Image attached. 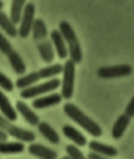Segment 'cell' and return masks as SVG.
Returning a JSON list of instances; mask_svg holds the SVG:
<instances>
[{"instance_id": "6da1fadb", "label": "cell", "mask_w": 134, "mask_h": 159, "mask_svg": "<svg viewBox=\"0 0 134 159\" xmlns=\"http://www.w3.org/2000/svg\"><path fill=\"white\" fill-rule=\"evenodd\" d=\"M63 111L67 116H69L77 125H80L83 129H86L90 135H93L95 138H99L102 135V128L100 127V125L97 122H95L93 119H90L86 113L82 112L74 103L67 102L63 107Z\"/></svg>"}, {"instance_id": "7a4b0ae2", "label": "cell", "mask_w": 134, "mask_h": 159, "mask_svg": "<svg viewBox=\"0 0 134 159\" xmlns=\"http://www.w3.org/2000/svg\"><path fill=\"white\" fill-rule=\"evenodd\" d=\"M63 37V39L65 40V44H68V52L70 58L75 64L82 62V49H81L80 40L77 38V34L75 32L73 26L68 23L67 20H62L60 23V30H58Z\"/></svg>"}, {"instance_id": "3957f363", "label": "cell", "mask_w": 134, "mask_h": 159, "mask_svg": "<svg viewBox=\"0 0 134 159\" xmlns=\"http://www.w3.org/2000/svg\"><path fill=\"white\" fill-rule=\"evenodd\" d=\"M0 128L6 133L7 135H11L12 138L19 140L21 143H32L36 139V135L34 132L16 126V125H13L12 121L4 118L1 114H0Z\"/></svg>"}, {"instance_id": "277c9868", "label": "cell", "mask_w": 134, "mask_h": 159, "mask_svg": "<svg viewBox=\"0 0 134 159\" xmlns=\"http://www.w3.org/2000/svg\"><path fill=\"white\" fill-rule=\"evenodd\" d=\"M75 74H76V64L71 60H67L63 64V81H62V92H60L63 99L70 100L74 95Z\"/></svg>"}, {"instance_id": "5b68a950", "label": "cell", "mask_w": 134, "mask_h": 159, "mask_svg": "<svg viewBox=\"0 0 134 159\" xmlns=\"http://www.w3.org/2000/svg\"><path fill=\"white\" fill-rule=\"evenodd\" d=\"M60 82L58 79H51L47 81V82L40 83V84H34V86L29 87L26 89H23L20 92V96L23 99H32L34 96H39V95H43V94L54 92L60 87Z\"/></svg>"}, {"instance_id": "8992f818", "label": "cell", "mask_w": 134, "mask_h": 159, "mask_svg": "<svg viewBox=\"0 0 134 159\" xmlns=\"http://www.w3.org/2000/svg\"><path fill=\"white\" fill-rule=\"evenodd\" d=\"M34 12H36L34 4V2H27L24 7L21 20H20V27L18 29V34L21 38H27L30 36L34 21Z\"/></svg>"}, {"instance_id": "52a82bcc", "label": "cell", "mask_w": 134, "mask_h": 159, "mask_svg": "<svg viewBox=\"0 0 134 159\" xmlns=\"http://www.w3.org/2000/svg\"><path fill=\"white\" fill-rule=\"evenodd\" d=\"M133 73V68L129 64H118V66H101L97 69V76L101 79H118L126 77Z\"/></svg>"}, {"instance_id": "ba28073f", "label": "cell", "mask_w": 134, "mask_h": 159, "mask_svg": "<svg viewBox=\"0 0 134 159\" xmlns=\"http://www.w3.org/2000/svg\"><path fill=\"white\" fill-rule=\"evenodd\" d=\"M88 147L89 150L93 153H96L101 157H107V158H113L115 156H118V150L115 148L114 146L107 145V144H103L100 143L97 140H90L88 143Z\"/></svg>"}, {"instance_id": "9c48e42d", "label": "cell", "mask_w": 134, "mask_h": 159, "mask_svg": "<svg viewBox=\"0 0 134 159\" xmlns=\"http://www.w3.org/2000/svg\"><path fill=\"white\" fill-rule=\"evenodd\" d=\"M27 150H29V152L31 153L32 156H34V157H37V158H39V159H57L58 158V154H57V152H56L55 150L42 145V144H30Z\"/></svg>"}, {"instance_id": "30bf717a", "label": "cell", "mask_w": 134, "mask_h": 159, "mask_svg": "<svg viewBox=\"0 0 134 159\" xmlns=\"http://www.w3.org/2000/svg\"><path fill=\"white\" fill-rule=\"evenodd\" d=\"M16 111L19 113L20 115L24 118V120H25L26 122H29L31 126H37L40 122L38 115H37L30 107L27 106L25 102H23V101H20V100L17 101V103H16Z\"/></svg>"}, {"instance_id": "8fae6325", "label": "cell", "mask_w": 134, "mask_h": 159, "mask_svg": "<svg viewBox=\"0 0 134 159\" xmlns=\"http://www.w3.org/2000/svg\"><path fill=\"white\" fill-rule=\"evenodd\" d=\"M62 95L58 93H51L47 95V96H43V98H38V99H34L32 101V106L36 109H44V108H49V107H54L56 105H58L60 101H62Z\"/></svg>"}, {"instance_id": "7c38bea8", "label": "cell", "mask_w": 134, "mask_h": 159, "mask_svg": "<svg viewBox=\"0 0 134 159\" xmlns=\"http://www.w3.org/2000/svg\"><path fill=\"white\" fill-rule=\"evenodd\" d=\"M62 131H63V134L65 135V138L71 140L74 144H76V146L83 147L87 145V138L71 125H64Z\"/></svg>"}, {"instance_id": "4fadbf2b", "label": "cell", "mask_w": 134, "mask_h": 159, "mask_svg": "<svg viewBox=\"0 0 134 159\" xmlns=\"http://www.w3.org/2000/svg\"><path fill=\"white\" fill-rule=\"evenodd\" d=\"M0 112H1V115L4 118H6L7 120H10L12 122L16 121L18 118L16 108H13L10 100L7 99V96L1 90H0Z\"/></svg>"}, {"instance_id": "5bb4252c", "label": "cell", "mask_w": 134, "mask_h": 159, "mask_svg": "<svg viewBox=\"0 0 134 159\" xmlns=\"http://www.w3.org/2000/svg\"><path fill=\"white\" fill-rule=\"evenodd\" d=\"M50 37L52 39V43L55 45V49H56V52L60 58H67L69 56V52H68V48L67 44H65V40L63 39L62 34L58 30H52L51 33H50Z\"/></svg>"}, {"instance_id": "9a60e30c", "label": "cell", "mask_w": 134, "mask_h": 159, "mask_svg": "<svg viewBox=\"0 0 134 159\" xmlns=\"http://www.w3.org/2000/svg\"><path fill=\"white\" fill-rule=\"evenodd\" d=\"M129 124H131V118H128L126 114L120 115L116 119V121L113 125V128H112V137H113V139H120L121 137L123 135V133L126 132V129L129 126Z\"/></svg>"}, {"instance_id": "2e32d148", "label": "cell", "mask_w": 134, "mask_h": 159, "mask_svg": "<svg viewBox=\"0 0 134 159\" xmlns=\"http://www.w3.org/2000/svg\"><path fill=\"white\" fill-rule=\"evenodd\" d=\"M38 126V131L39 133L47 140V141H50L51 144H60V134L55 131L52 127L50 126L47 122L45 121H40L39 124L37 125Z\"/></svg>"}, {"instance_id": "e0dca14e", "label": "cell", "mask_w": 134, "mask_h": 159, "mask_svg": "<svg viewBox=\"0 0 134 159\" xmlns=\"http://www.w3.org/2000/svg\"><path fill=\"white\" fill-rule=\"evenodd\" d=\"M25 150L21 141H0V154H17Z\"/></svg>"}, {"instance_id": "ac0fdd59", "label": "cell", "mask_w": 134, "mask_h": 159, "mask_svg": "<svg viewBox=\"0 0 134 159\" xmlns=\"http://www.w3.org/2000/svg\"><path fill=\"white\" fill-rule=\"evenodd\" d=\"M7 58H8V62L12 66L13 71L18 75H24L25 71H26V66H25V62L23 61L21 56L17 51H12L10 55H7Z\"/></svg>"}, {"instance_id": "d6986e66", "label": "cell", "mask_w": 134, "mask_h": 159, "mask_svg": "<svg viewBox=\"0 0 134 159\" xmlns=\"http://www.w3.org/2000/svg\"><path fill=\"white\" fill-rule=\"evenodd\" d=\"M40 75L38 71H34V73H30L27 75H24L16 81V87L19 88V89H26L29 87L34 86L38 81H40Z\"/></svg>"}, {"instance_id": "ffe728a7", "label": "cell", "mask_w": 134, "mask_h": 159, "mask_svg": "<svg viewBox=\"0 0 134 159\" xmlns=\"http://www.w3.org/2000/svg\"><path fill=\"white\" fill-rule=\"evenodd\" d=\"M38 48V51L42 57V60L44 61L45 63H51L55 58V51L52 44L49 42V40H44V42H40L39 44L37 45Z\"/></svg>"}, {"instance_id": "44dd1931", "label": "cell", "mask_w": 134, "mask_h": 159, "mask_svg": "<svg viewBox=\"0 0 134 159\" xmlns=\"http://www.w3.org/2000/svg\"><path fill=\"white\" fill-rule=\"evenodd\" d=\"M25 5L26 4H25L24 0H13L12 1V4H11V11H10V19L12 20V23H13L14 25L20 23Z\"/></svg>"}, {"instance_id": "7402d4cb", "label": "cell", "mask_w": 134, "mask_h": 159, "mask_svg": "<svg viewBox=\"0 0 134 159\" xmlns=\"http://www.w3.org/2000/svg\"><path fill=\"white\" fill-rule=\"evenodd\" d=\"M0 27L10 36V37H16L18 34V29L16 27L12 20L7 16L4 11H0Z\"/></svg>"}, {"instance_id": "603a6c76", "label": "cell", "mask_w": 134, "mask_h": 159, "mask_svg": "<svg viewBox=\"0 0 134 159\" xmlns=\"http://www.w3.org/2000/svg\"><path fill=\"white\" fill-rule=\"evenodd\" d=\"M32 37L34 40H43L47 37V27L43 19H34L32 25Z\"/></svg>"}, {"instance_id": "cb8c5ba5", "label": "cell", "mask_w": 134, "mask_h": 159, "mask_svg": "<svg viewBox=\"0 0 134 159\" xmlns=\"http://www.w3.org/2000/svg\"><path fill=\"white\" fill-rule=\"evenodd\" d=\"M38 73L40 75V79H50L55 77L57 75H60V73H63V66L62 64H52V66H45L42 68L40 70H38Z\"/></svg>"}, {"instance_id": "d4e9b609", "label": "cell", "mask_w": 134, "mask_h": 159, "mask_svg": "<svg viewBox=\"0 0 134 159\" xmlns=\"http://www.w3.org/2000/svg\"><path fill=\"white\" fill-rule=\"evenodd\" d=\"M65 151H67L68 157L70 159H88L86 158L83 152L78 150V147L76 145H68L65 147Z\"/></svg>"}, {"instance_id": "484cf974", "label": "cell", "mask_w": 134, "mask_h": 159, "mask_svg": "<svg viewBox=\"0 0 134 159\" xmlns=\"http://www.w3.org/2000/svg\"><path fill=\"white\" fill-rule=\"evenodd\" d=\"M0 51L2 53H5V55H10L13 51L12 44L8 42V39L1 32H0Z\"/></svg>"}, {"instance_id": "4316f807", "label": "cell", "mask_w": 134, "mask_h": 159, "mask_svg": "<svg viewBox=\"0 0 134 159\" xmlns=\"http://www.w3.org/2000/svg\"><path fill=\"white\" fill-rule=\"evenodd\" d=\"M0 87L5 90V92H12L14 89L13 82L10 80V77H7L5 74H2L0 71Z\"/></svg>"}, {"instance_id": "83f0119b", "label": "cell", "mask_w": 134, "mask_h": 159, "mask_svg": "<svg viewBox=\"0 0 134 159\" xmlns=\"http://www.w3.org/2000/svg\"><path fill=\"white\" fill-rule=\"evenodd\" d=\"M125 114L127 115L128 118H133V116H134V95L132 96L131 101L128 102V105L126 106V109H125Z\"/></svg>"}, {"instance_id": "f1b7e54d", "label": "cell", "mask_w": 134, "mask_h": 159, "mask_svg": "<svg viewBox=\"0 0 134 159\" xmlns=\"http://www.w3.org/2000/svg\"><path fill=\"white\" fill-rule=\"evenodd\" d=\"M88 159H110V158H107V157H101L99 154H96V153H89L88 154Z\"/></svg>"}, {"instance_id": "f546056e", "label": "cell", "mask_w": 134, "mask_h": 159, "mask_svg": "<svg viewBox=\"0 0 134 159\" xmlns=\"http://www.w3.org/2000/svg\"><path fill=\"white\" fill-rule=\"evenodd\" d=\"M7 137H8V135H7L6 133L4 132L1 128H0V141H6Z\"/></svg>"}, {"instance_id": "4dcf8cb0", "label": "cell", "mask_w": 134, "mask_h": 159, "mask_svg": "<svg viewBox=\"0 0 134 159\" xmlns=\"http://www.w3.org/2000/svg\"><path fill=\"white\" fill-rule=\"evenodd\" d=\"M2 7H4V2H2V1H0V11L2 10Z\"/></svg>"}, {"instance_id": "1f68e13d", "label": "cell", "mask_w": 134, "mask_h": 159, "mask_svg": "<svg viewBox=\"0 0 134 159\" xmlns=\"http://www.w3.org/2000/svg\"><path fill=\"white\" fill-rule=\"evenodd\" d=\"M60 159H70V158H69L68 156H65V157H63V158H60Z\"/></svg>"}]
</instances>
